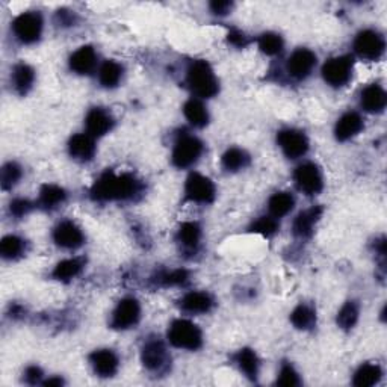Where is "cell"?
Returning <instances> with one entry per match:
<instances>
[{"instance_id": "1", "label": "cell", "mask_w": 387, "mask_h": 387, "mask_svg": "<svg viewBox=\"0 0 387 387\" xmlns=\"http://www.w3.org/2000/svg\"><path fill=\"white\" fill-rule=\"evenodd\" d=\"M143 182L134 174H115L106 171L91 187V198L96 201H121L132 200L143 192Z\"/></svg>"}, {"instance_id": "2", "label": "cell", "mask_w": 387, "mask_h": 387, "mask_svg": "<svg viewBox=\"0 0 387 387\" xmlns=\"http://www.w3.org/2000/svg\"><path fill=\"white\" fill-rule=\"evenodd\" d=\"M187 83L197 97L211 98L218 94L220 85L211 64L205 59H197L191 63L187 72Z\"/></svg>"}, {"instance_id": "3", "label": "cell", "mask_w": 387, "mask_h": 387, "mask_svg": "<svg viewBox=\"0 0 387 387\" xmlns=\"http://www.w3.org/2000/svg\"><path fill=\"white\" fill-rule=\"evenodd\" d=\"M168 342L180 350L197 351L203 345V333L188 320H176L168 328Z\"/></svg>"}, {"instance_id": "4", "label": "cell", "mask_w": 387, "mask_h": 387, "mask_svg": "<svg viewBox=\"0 0 387 387\" xmlns=\"http://www.w3.org/2000/svg\"><path fill=\"white\" fill-rule=\"evenodd\" d=\"M205 145L197 136L183 134L176 139L173 147L171 160L177 168H189L200 159L203 154Z\"/></svg>"}, {"instance_id": "5", "label": "cell", "mask_w": 387, "mask_h": 387, "mask_svg": "<svg viewBox=\"0 0 387 387\" xmlns=\"http://www.w3.org/2000/svg\"><path fill=\"white\" fill-rule=\"evenodd\" d=\"M43 17L40 12L29 11L23 12L12 21V32L21 44H34L43 34Z\"/></svg>"}, {"instance_id": "6", "label": "cell", "mask_w": 387, "mask_h": 387, "mask_svg": "<svg viewBox=\"0 0 387 387\" xmlns=\"http://www.w3.org/2000/svg\"><path fill=\"white\" fill-rule=\"evenodd\" d=\"M353 58L344 55L328 59L322 67V79L333 88H342L353 77Z\"/></svg>"}, {"instance_id": "7", "label": "cell", "mask_w": 387, "mask_h": 387, "mask_svg": "<svg viewBox=\"0 0 387 387\" xmlns=\"http://www.w3.org/2000/svg\"><path fill=\"white\" fill-rule=\"evenodd\" d=\"M386 49L384 36L374 29L360 30L354 40V50L359 58L365 61H377L383 56Z\"/></svg>"}, {"instance_id": "8", "label": "cell", "mask_w": 387, "mask_h": 387, "mask_svg": "<svg viewBox=\"0 0 387 387\" xmlns=\"http://www.w3.org/2000/svg\"><path fill=\"white\" fill-rule=\"evenodd\" d=\"M215 196L216 188L209 177L198 173H191L188 176L187 183H185V198L188 201L209 205L215 200Z\"/></svg>"}, {"instance_id": "9", "label": "cell", "mask_w": 387, "mask_h": 387, "mask_svg": "<svg viewBox=\"0 0 387 387\" xmlns=\"http://www.w3.org/2000/svg\"><path fill=\"white\" fill-rule=\"evenodd\" d=\"M141 362L147 370L154 374H160L169 366V354L164 342L159 339H150L144 344L141 350Z\"/></svg>"}, {"instance_id": "10", "label": "cell", "mask_w": 387, "mask_h": 387, "mask_svg": "<svg viewBox=\"0 0 387 387\" xmlns=\"http://www.w3.org/2000/svg\"><path fill=\"white\" fill-rule=\"evenodd\" d=\"M141 320V306L136 298H123L111 316V327L114 330H129Z\"/></svg>"}, {"instance_id": "11", "label": "cell", "mask_w": 387, "mask_h": 387, "mask_svg": "<svg viewBox=\"0 0 387 387\" xmlns=\"http://www.w3.org/2000/svg\"><path fill=\"white\" fill-rule=\"evenodd\" d=\"M293 180H295L297 188L304 192L306 196H316L324 188V179L322 173L318 165L312 164V162H306L295 168L293 171Z\"/></svg>"}, {"instance_id": "12", "label": "cell", "mask_w": 387, "mask_h": 387, "mask_svg": "<svg viewBox=\"0 0 387 387\" xmlns=\"http://www.w3.org/2000/svg\"><path fill=\"white\" fill-rule=\"evenodd\" d=\"M277 144L288 159L303 158L308 150V139L301 130L283 129L277 134Z\"/></svg>"}, {"instance_id": "13", "label": "cell", "mask_w": 387, "mask_h": 387, "mask_svg": "<svg viewBox=\"0 0 387 387\" xmlns=\"http://www.w3.org/2000/svg\"><path fill=\"white\" fill-rule=\"evenodd\" d=\"M53 241H55V244L61 247V249L74 250L79 249L85 242V235L76 222L65 220L53 229Z\"/></svg>"}, {"instance_id": "14", "label": "cell", "mask_w": 387, "mask_h": 387, "mask_svg": "<svg viewBox=\"0 0 387 387\" xmlns=\"http://www.w3.org/2000/svg\"><path fill=\"white\" fill-rule=\"evenodd\" d=\"M316 65V55L308 49H297L288 59V73L297 81H303L311 76Z\"/></svg>"}, {"instance_id": "15", "label": "cell", "mask_w": 387, "mask_h": 387, "mask_svg": "<svg viewBox=\"0 0 387 387\" xmlns=\"http://www.w3.org/2000/svg\"><path fill=\"white\" fill-rule=\"evenodd\" d=\"M90 363L98 377L109 378L117 374L120 359L112 350H96L90 355Z\"/></svg>"}, {"instance_id": "16", "label": "cell", "mask_w": 387, "mask_h": 387, "mask_svg": "<svg viewBox=\"0 0 387 387\" xmlns=\"http://www.w3.org/2000/svg\"><path fill=\"white\" fill-rule=\"evenodd\" d=\"M114 117L105 111L103 107H92V109L87 114L85 118V125H87L88 135L92 138H100L106 134H109L114 127Z\"/></svg>"}, {"instance_id": "17", "label": "cell", "mask_w": 387, "mask_h": 387, "mask_svg": "<svg viewBox=\"0 0 387 387\" xmlns=\"http://www.w3.org/2000/svg\"><path fill=\"white\" fill-rule=\"evenodd\" d=\"M215 306V300L209 292L192 291L185 293L180 300V307L183 312L191 315H203L209 313Z\"/></svg>"}, {"instance_id": "18", "label": "cell", "mask_w": 387, "mask_h": 387, "mask_svg": "<svg viewBox=\"0 0 387 387\" xmlns=\"http://www.w3.org/2000/svg\"><path fill=\"white\" fill-rule=\"evenodd\" d=\"M363 127H365V123H363L360 114L353 111L345 112L336 123L335 136L340 143L350 141L351 138L357 136L360 134Z\"/></svg>"}, {"instance_id": "19", "label": "cell", "mask_w": 387, "mask_h": 387, "mask_svg": "<svg viewBox=\"0 0 387 387\" xmlns=\"http://www.w3.org/2000/svg\"><path fill=\"white\" fill-rule=\"evenodd\" d=\"M322 216V207L320 206H313L307 211L300 212L297 215L295 221L292 224V231L293 235L300 239H307L313 235V230L316 222L320 221V218Z\"/></svg>"}, {"instance_id": "20", "label": "cell", "mask_w": 387, "mask_h": 387, "mask_svg": "<svg viewBox=\"0 0 387 387\" xmlns=\"http://www.w3.org/2000/svg\"><path fill=\"white\" fill-rule=\"evenodd\" d=\"M68 153L74 160L90 162L96 154V143L88 134H77L70 138Z\"/></svg>"}, {"instance_id": "21", "label": "cell", "mask_w": 387, "mask_h": 387, "mask_svg": "<svg viewBox=\"0 0 387 387\" xmlns=\"http://www.w3.org/2000/svg\"><path fill=\"white\" fill-rule=\"evenodd\" d=\"M68 65L76 74H90L97 65V53L91 45H82L70 56Z\"/></svg>"}, {"instance_id": "22", "label": "cell", "mask_w": 387, "mask_h": 387, "mask_svg": "<svg viewBox=\"0 0 387 387\" xmlns=\"http://www.w3.org/2000/svg\"><path fill=\"white\" fill-rule=\"evenodd\" d=\"M387 103L386 91L380 85L373 83L362 91L360 94V105L363 109L370 114H380L384 111Z\"/></svg>"}, {"instance_id": "23", "label": "cell", "mask_w": 387, "mask_h": 387, "mask_svg": "<svg viewBox=\"0 0 387 387\" xmlns=\"http://www.w3.org/2000/svg\"><path fill=\"white\" fill-rule=\"evenodd\" d=\"M34 82H35V72L30 65H28L25 63H20L12 68L11 83H12L14 90L17 91L20 96L28 94L29 90L32 88Z\"/></svg>"}, {"instance_id": "24", "label": "cell", "mask_w": 387, "mask_h": 387, "mask_svg": "<svg viewBox=\"0 0 387 387\" xmlns=\"http://www.w3.org/2000/svg\"><path fill=\"white\" fill-rule=\"evenodd\" d=\"M235 362L241 373L245 374V377H249L250 380H258L259 375V368L260 362L258 359V354L254 353L250 348H242L235 354Z\"/></svg>"}, {"instance_id": "25", "label": "cell", "mask_w": 387, "mask_h": 387, "mask_svg": "<svg viewBox=\"0 0 387 387\" xmlns=\"http://www.w3.org/2000/svg\"><path fill=\"white\" fill-rule=\"evenodd\" d=\"M201 241V227L198 222L188 221L183 222L177 230V242H179L185 250L193 251L197 250Z\"/></svg>"}, {"instance_id": "26", "label": "cell", "mask_w": 387, "mask_h": 387, "mask_svg": "<svg viewBox=\"0 0 387 387\" xmlns=\"http://www.w3.org/2000/svg\"><path fill=\"white\" fill-rule=\"evenodd\" d=\"M67 200V192L64 188L58 187V185H44L40 189V198H38V205L45 211H53V209L64 205Z\"/></svg>"}, {"instance_id": "27", "label": "cell", "mask_w": 387, "mask_h": 387, "mask_svg": "<svg viewBox=\"0 0 387 387\" xmlns=\"http://www.w3.org/2000/svg\"><path fill=\"white\" fill-rule=\"evenodd\" d=\"M183 115L193 127H205L209 123V112L203 102L198 98H191L183 106Z\"/></svg>"}, {"instance_id": "28", "label": "cell", "mask_w": 387, "mask_h": 387, "mask_svg": "<svg viewBox=\"0 0 387 387\" xmlns=\"http://www.w3.org/2000/svg\"><path fill=\"white\" fill-rule=\"evenodd\" d=\"M250 164V154L238 147H231L221 158V165L226 171L238 173Z\"/></svg>"}, {"instance_id": "29", "label": "cell", "mask_w": 387, "mask_h": 387, "mask_svg": "<svg viewBox=\"0 0 387 387\" xmlns=\"http://www.w3.org/2000/svg\"><path fill=\"white\" fill-rule=\"evenodd\" d=\"M83 266H85V262H83V259H79V258L61 260L55 266V269H53L52 277L58 282H70L82 273Z\"/></svg>"}, {"instance_id": "30", "label": "cell", "mask_w": 387, "mask_h": 387, "mask_svg": "<svg viewBox=\"0 0 387 387\" xmlns=\"http://www.w3.org/2000/svg\"><path fill=\"white\" fill-rule=\"evenodd\" d=\"M293 206H295V198L289 192H275L268 201V209L274 218H283L292 211Z\"/></svg>"}, {"instance_id": "31", "label": "cell", "mask_w": 387, "mask_h": 387, "mask_svg": "<svg viewBox=\"0 0 387 387\" xmlns=\"http://www.w3.org/2000/svg\"><path fill=\"white\" fill-rule=\"evenodd\" d=\"M123 79V67L115 61H105L98 70V82L105 88H115Z\"/></svg>"}, {"instance_id": "32", "label": "cell", "mask_w": 387, "mask_h": 387, "mask_svg": "<svg viewBox=\"0 0 387 387\" xmlns=\"http://www.w3.org/2000/svg\"><path fill=\"white\" fill-rule=\"evenodd\" d=\"M381 377H383V370L380 366L374 365V363H365V365H362L357 370H355L353 383L357 387H370L380 381Z\"/></svg>"}, {"instance_id": "33", "label": "cell", "mask_w": 387, "mask_h": 387, "mask_svg": "<svg viewBox=\"0 0 387 387\" xmlns=\"http://www.w3.org/2000/svg\"><path fill=\"white\" fill-rule=\"evenodd\" d=\"M26 251V242L20 236L8 235L0 242V254L6 260H15L21 258Z\"/></svg>"}, {"instance_id": "34", "label": "cell", "mask_w": 387, "mask_h": 387, "mask_svg": "<svg viewBox=\"0 0 387 387\" xmlns=\"http://www.w3.org/2000/svg\"><path fill=\"white\" fill-rule=\"evenodd\" d=\"M291 322L298 330H312L316 324L315 311L307 304H300L291 313Z\"/></svg>"}, {"instance_id": "35", "label": "cell", "mask_w": 387, "mask_h": 387, "mask_svg": "<svg viewBox=\"0 0 387 387\" xmlns=\"http://www.w3.org/2000/svg\"><path fill=\"white\" fill-rule=\"evenodd\" d=\"M359 321V306L354 301H346L337 313V325L342 330H351Z\"/></svg>"}, {"instance_id": "36", "label": "cell", "mask_w": 387, "mask_h": 387, "mask_svg": "<svg viewBox=\"0 0 387 387\" xmlns=\"http://www.w3.org/2000/svg\"><path fill=\"white\" fill-rule=\"evenodd\" d=\"M258 44H259V49L268 56L278 55V53H282V50L284 48L283 38L278 34H274V32L262 34L259 36Z\"/></svg>"}, {"instance_id": "37", "label": "cell", "mask_w": 387, "mask_h": 387, "mask_svg": "<svg viewBox=\"0 0 387 387\" xmlns=\"http://www.w3.org/2000/svg\"><path fill=\"white\" fill-rule=\"evenodd\" d=\"M23 171L19 164L15 162H8L2 168V176H0V183H2V189L8 191L12 189L15 185L21 179Z\"/></svg>"}, {"instance_id": "38", "label": "cell", "mask_w": 387, "mask_h": 387, "mask_svg": "<svg viewBox=\"0 0 387 387\" xmlns=\"http://www.w3.org/2000/svg\"><path fill=\"white\" fill-rule=\"evenodd\" d=\"M278 227H280V224H278L277 218H274V216H260L259 220L251 224L250 231L265 238H271L277 233Z\"/></svg>"}, {"instance_id": "39", "label": "cell", "mask_w": 387, "mask_h": 387, "mask_svg": "<svg viewBox=\"0 0 387 387\" xmlns=\"http://www.w3.org/2000/svg\"><path fill=\"white\" fill-rule=\"evenodd\" d=\"M159 282L164 286H185L189 282V274L187 269H173L162 274Z\"/></svg>"}, {"instance_id": "40", "label": "cell", "mask_w": 387, "mask_h": 387, "mask_svg": "<svg viewBox=\"0 0 387 387\" xmlns=\"http://www.w3.org/2000/svg\"><path fill=\"white\" fill-rule=\"evenodd\" d=\"M300 375L293 366L291 365H283L280 369V374H278L277 378V384L278 386H284V387H292V386H300Z\"/></svg>"}, {"instance_id": "41", "label": "cell", "mask_w": 387, "mask_h": 387, "mask_svg": "<svg viewBox=\"0 0 387 387\" xmlns=\"http://www.w3.org/2000/svg\"><path fill=\"white\" fill-rule=\"evenodd\" d=\"M32 203L29 200L25 198H15L14 201H11L10 205V212L15 218H21V216L28 215L30 211H32Z\"/></svg>"}, {"instance_id": "42", "label": "cell", "mask_w": 387, "mask_h": 387, "mask_svg": "<svg viewBox=\"0 0 387 387\" xmlns=\"http://www.w3.org/2000/svg\"><path fill=\"white\" fill-rule=\"evenodd\" d=\"M229 41L230 44L236 45V48H245L247 44H249V38L241 30H236V29H231L229 32Z\"/></svg>"}, {"instance_id": "43", "label": "cell", "mask_w": 387, "mask_h": 387, "mask_svg": "<svg viewBox=\"0 0 387 387\" xmlns=\"http://www.w3.org/2000/svg\"><path fill=\"white\" fill-rule=\"evenodd\" d=\"M25 378L29 384H36L41 381L43 378V370L38 368V366H29L25 370Z\"/></svg>"}, {"instance_id": "44", "label": "cell", "mask_w": 387, "mask_h": 387, "mask_svg": "<svg viewBox=\"0 0 387 387\" xmlns=\"http://www.w3.org/2000/svg\"><path fill=\"white\" fill-rule=\"evenodd\" d=\"M231 6H233V3H230V2H212L211 5H209L211 11L216 15H227L231 10Z\"/></svg>"}, {"instance_id": "45", "label": "cell", "mask_w": 387, "mask_h": 387, "mask_svg": "<svg viewBox=\"0 0 387 387\" xmlns=\"http://www.w3.org/2000/svg\"><path fill=\"white\" fill-rule=\"evenodd\" d=\"M64 381H63V378H58V377H53V378H49L48 381H44V386H63Z\"/></svg>"}]
</instances>
